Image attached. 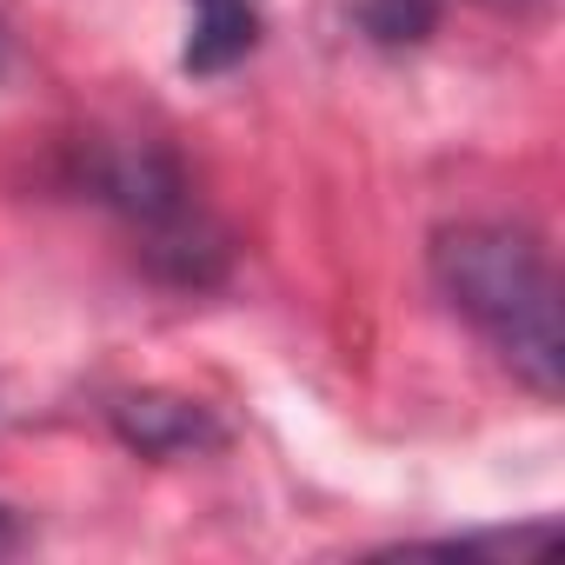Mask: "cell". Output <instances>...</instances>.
Listing matches in <instances>:
<instances>
[{
	"mask_svg": "<svg viewBox=\"0 0 565 565\" xmlns=\"http://www.w3.org/2000/svg\"><path fill=\"white\" fill-rule=\"evenodd\" d=\"M87 186L94 200L140 239V259L167 279V287H220L233 266V239L220 233V220L200 206L186 167L167 147H100L87 160Z\"/></svg>",
	"mask_w": 565,
	"mask_h": 565,
	"instance_id": "cell-2",
	"label": "cell"
},
{
	"mask_svg": "<svg viewBox=\"0 0 565 565\" xmlns=\"http://www.w3.org/2000/svg\"><path fill=\"white\" fill-rule=\"evenodd\" d=\"M433 287L446 307L525 380L539 399L565 386V333H558V279L532 226L512 220H452L433 233Z\"/></svg>",
	"mask_w": 565,
	"mask_h": 565,
	"instance_id": "cell-1",
	"label": "cell"
},
{
	"mask_svg": "<svg viewBox=\"0 0 565 565\" xmlns=\"http://www.w3.org/2000/svg\"><path fill=\"white\" fill-rule=\"evenodd\" d=\"M0 74H8V14H0Z\"/></svg>",
	"mask_w": 565,
	"mask_h": 565,
	"instance_id": "cell-7",
	"label": "cell"
},
{
	"mask_svg": "<svg viewBox=\"0 0 565 565\" xmlns=\"http://www.w3.org/2000/svg\"><path fill=\"white\" fill-rule=\"evenodd\" d=\"M492 8H512V0H492Z\"/></svg>",
	"mask_w": 565,
	"mask_h": 565,
	"instance_id": "cell-8",
	"label": "cell"
},
{
	"mask_svg": "<svg viewBox=\"0 0 565 565\" xmlns=\"http://www.w3.org/2000/svg\"><path fill=\"white\" fill-rule=\"evenodd\" d=\"M439 21V0H366V34L380 47H413Z\"/></svg>",
	"mask_w": 565,
	"mask_h": 565,
	"instance_id": "cell-5",
	"label": "cell"
},
{
	"mask_svg": "<svg viewBox=\"0 0 565 565\" xmlns=\"http://www.w3.org/2000/svg\"><path fill=\"white\" fill-rule=\"evenodd\" d=\"M21 539H28V525H21V512H14V505H0V552H14Z\"/></svg>",
	"mask_w": 565,
	"mask_h": 565,
	"instance_id": "cell-6",
	"label": "cell"
},
{
	"mask_svg": "<svg viewBox=\"0 0 565 565\" xmlns=\"http://www.w3.org/2000/svg\"><path fill=\"white\" fill-rule=\"evenodd\" d=\"M114 433L140 459H186V452H213L226 439L200 399H173V393H127L114 406Z\"/></svg>",
	"mask_w": 565,
	"mask_h": 565,
	"instance_id": "cell-3",
	"label": "cell"
},
{
	"mask_svg": "<svg viewBox=\"0 0 565 565\" xmlns=\"http://www.w3.org/2000/svg\"><path fill=\"white\" fill-rule=\"evenodd\" d=\"M259 47V0H193V34L180 67L186 74H226Z\"/></svg>",
	"mask_w": 565,
	"mask_h": 565,
	"instance_id": "cell-4",
	"label": "cell"
}]
</instances>
